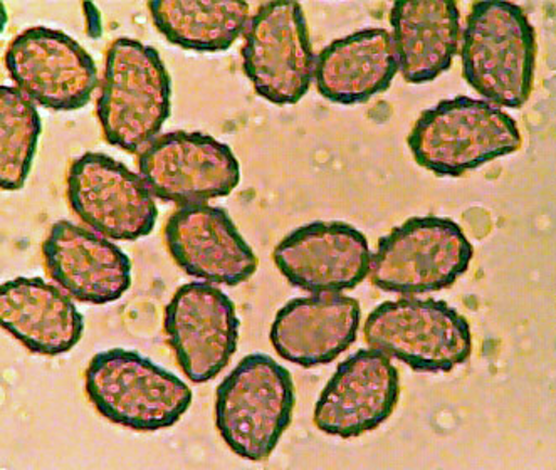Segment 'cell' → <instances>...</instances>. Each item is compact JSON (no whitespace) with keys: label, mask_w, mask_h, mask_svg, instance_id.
I'll return each mask as SVG.
<instances>
[{"label":"cell","mask_w":556,"mask_h":470,"mask_svg":"<svg viewBox=\"0 0 556 470\" xmlns=\"http://www.w3.org/2000/svg\"><path fill=\"white\" fill-rule=\"evenodd\" d=\"M536 33L527 12L505 0L472 4L463 33L464 78L488 103L521 107L533 91Z\"/></svg>","instance_id":"6da1fadb"},{"label":"cell","mask_w":556,"mask_h":470,"mask_svg":"<svg viewBox=\"0 0 556 470\" xmlns=\"http://www.w3.org/2000/svg\"><path fill=\"white\" fill-rule=\"evenodd\" d=\"M170 76L156 49L130 38L110 45L97 103L108 144L143 152L170 116Z\"/></svg>","instance_id":"7a4b0ae2"},{"label":"cell","mask_w":556,"mask_h":470,"mask_svg":"<svg viewBox=\"0 0 556 470\" xmlns=\"http://www.w3.org/2000/svg\"><path fill=\"white\" fill-rule=\"evenodd\" d=\"M412 156L438 177H460L523 144L515 119L488 101L457 97L426 110L407 138Z\"/></svg>","instance_id":"3957f363"},{"label":"cell","mask_w":556,"mask_h":470,"mask_svg":"<svg viewBox=\"0 0 556 470\" xmlns=\"http://www.w3.org/2000/svg\"><path fill=\"white\" fill-rule=\"evenodd\" d=\"M215 396V425L227 447L251 462L271 456L296 405L290 371L254 353L224 378Z\"/></svg>","instance_id":"277c9868"},{"label":"cell","mask_w":556,"mask_h":470,"mask_svg":"<svg viewBox=\"0 0 556 470\" xmlns=\"http://www.w3.org/2000/svg\"><path fill=\"white\" fill-rule=\"evenodd\" d=\"M85 390L101 417L137 432L170 429L193 401L192 390L177 374L123 348L91 358Z\"/></svg>","instance_id":"5b68a950"},{"label":"cell","mask_w":556,"mask_h":470,"mask_svg":"<svg viewBox=\"0 0 556 470\" xmlns=\"http://www.w3.org/2000/svg\"><path fill=\"white\" fill-rule=\"evenodd\" d=\"M472 257L475 249L459 224L414 217L380 239L371 256V284L401 296L442 291L469 269Z\"/></svg>","instance_id":"8992f818"},{"label":"cell","mask_w":556,"mask_h":470,"mask_svg":"<svg viewBox=\"0 0 556 470\" xmlns=\"http://www.w3.org/2000/svg\"><path fill=\"white\" fill-rule=\"evenodd\" d=\"M364 336L370 348L419 373H447L472 353L468 319L444 301H387L368 316Z\"/></svg>","instance_id":"52a82bcc"},{"label":"cell","mask_w":556,"mask_h":470,"mask_svg":"<svg viewBox=\"0 0 556 470\" xmlns=\"http://www.w3.org/2000/svg\"><path fill=\"white\" fill-rule=\"evenodd\" d=\"M316 58L300 2H267L249 21L244 73L269 103L286 106L303 100L315 79Z\"/></svg>","instance_id":"ba28073f"},{"label":"cell","mask_w":556,"mask_h":470,"mask_svg":"<svg viewBox=\"0 0 556 470\" xmlns=\"http://www.w3.org/2000/svg\"><path fill=\"white\" fill-rule=\"evenodd\" d=\"M67 202L89 229L113 241L131 242L155 229L159 208L150 187L113 156L88 152L71 164Z\"/></svg>","instance_id":"9c48e42d"},{"label":"cell","mask_w":556,"mask_h":470,"mask_svg":"<svg viewBox=\"0 0 556 470\" xmlns=\"http://www.w3.org/2000/svg\"><path fill=\"white\" fill-rule=\"evenodd\" d=\"M138 167L153 195L178 207L230 195L241 180L229 144L201 131L160 135L140 153Z\"/></svg>","instance_id":"30bf717a"},{"label":"cell","mask_w":556,"mask_h":470,"mask_svg":"<svg viewBox=\"0 0 556 470\" xmlns=\"http://www.w3.org/2000/svg\"><path fill=\"white\" fill-rule=\"evenodd\" d=\"M4 61L15 88L51 112L81 110L98 88L93 58L63 30H23L12 39Z\"/></svg>","instance_id":"8fae6325"},{"label":"cell","mask_w":556,"mask_h":470,"mask_svg":"<svg viewBox=\"0 0 556 470\" xmlns=\"http://www.w3.org/2000/svg\"><path fill=\"white\" fill-rule=\"evenodd\" d=\"M235 303L211 282L180 285L165 307L164 328L177 364L190 382L214 380L238 352Z\"/></svg>","instance_id":"7c38bea8"},{"label":"cell","mask_w":556,"mask_h":470,"mask_svg":"<svg viewBox=\"0 0 556 470\" xmlns=\"http://www.w3.org/2000/svg\"><path fill=\"white\" fill-rule=\"evenodd\" d=\"M399 393L401 380L390 356L361 350L338 365L316 402L313 422L331 437H361L389 419Z\"/></svg>","instance_id":"4fadbf2b"},{"label":"cell","mask_w":556,"mask_h":470,"mask_svg":"<svg viewBox=\"0 0 556 470\" xmlns=\"http://www.w3.org/2000/svg\"><path fill=\"white\" fill-rule=\"evenodd\" d=\"M279 272L306 293H342L370 275L371 252L361 230L345 223H312L286 236L273 254Z\"/></svg>","instance_id":"5bb4252c"},{"label":"cell","mask_w":556,"mask_h":470,"mask_svg":"<svg viewBox=\"0 0 556 470\" xmlns=\"http://www.w3.org/2000/svg\"><path fill=\"white\" fill-rule=\"evenodd\" d=\"M165 242L184 272L211 284H242L253 278L257 257L224 208L187 205L165 226Z\"/></svg>","instance_id":"9a60e30c"},{"label":"cell","mask_w":556,"mask_h":470,"mask_svg":"<svg viewBox=\"0 0 556 470\" xmlns=\"http://www.w3.org/2000/svg\"><path fill=\"white\" fill-rule=\"evenodd\" d=\"M42 257L52 281L79 303H115L130 289V257L104 236L70 220L51 227Z\"/></svg>","instance_id":"2e32d148"},{"label":"cell","mask_w":556,"mask_h":470,"mask_svg":"<svg viewBox=\"0 0 556 470\" xmlns=\"http://www.w3.org/2000/svg\"><path fill=\"white\" fill-rule=\"evenodd\" d=\"M361 319V303L342 293L296 297L279 309L269 340L286 361L303 368L321 367L355 343Z\"/></svg>","instance_id":"e0dca14e"},{"label":"cell","mask_w":556,"mask_h":470,"mask_svg":"<svg viewBox=\"0 0 556 470\" xmlns=\"http://www.w3.org/2000/svg\"><path fill=\"white\" fill-rule=\"evenodd\" d=\"M0 325L42 356L70 353L85 333V318L73 297L42 278H15L0 285Z\"/></svg>","instance_id":"ac0fdd59"},{"label":"cell","mask_w":556,"mask_h":470,"mask_svg":"<svg viewBox=\"0 0 556 470\" xmlns=\"http://www.w3.org/2000/svg\"><path fill=\"white\" fill-rule=\"evenodd\" d=\"M402 78L424 85L450 71L460 42L454 0H397L390 12Z\"/></svg>","instance_id":"d6986e66"},{"label":"cell","mask_w":556,"mask_h":470,"mask_svg":"<svg viewBox=\"0 0 556 470\" xmlns=\"http://www.w3.org/2000/svg\"><path fill=\"white\" fill-rule=\"evenodd\" d=\"M397 73L392 34L370 27L323 49L316 58L315 81L331 103L361 104L389 89Z\"/></svg>","instance_id":"ffe728a7"},{"label":"cell","mask_w":556,"mask_h":470,"mask_svg":"<svg viewBox=\"0 0 556 470\" xmlns=\"http://www.w3.org/2000/svg\"><path fill=\"white\" fill-rule=\"evenodd\" d=\"M149 9L160 34L187 51H227L249 26L244 0H150Z\"/></svg>","instance_id":"44dd1931"},{"label":"cell","mask_w":556,"mask_h":470,"mask_svg":"<svg viewBox=\"0 0 556 470\" xmlns=\"http://www.w3.org/2000/svg\"><path fill=\"white\" fill-rule=\"evenodd\" d=\"M42 122L33 101L12 86H0V187L21 190L33 167Z\"/></svg>","instance_id":"7402d4cb"}]
</instances>
